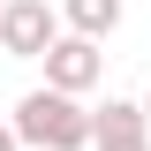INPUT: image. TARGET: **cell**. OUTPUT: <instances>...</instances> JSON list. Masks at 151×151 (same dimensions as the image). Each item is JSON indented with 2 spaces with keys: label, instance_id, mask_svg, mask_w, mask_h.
Masks as SVG:
<instances>
[{
  "label": "cell",
  "instance_id": "1",
  "mask_svg": "<svg viewBox=\"0 0 151 151\" xmlns=\"http://www.w3.org/2000/svg\"><path fill=\"white\" fill-rule=\"evenodd\" d=\"M15 144H38V151H83L91 144V113L76 106V91H23V106H15Z\"/></svg>",
  "mask_w": 151,
  "mask_h": 151
},
{
  "label": "cell",
  "instance_id": "2",
  "mask_svg": "<svg viewBox=\"0 0 151 151\" xmlns=\"http://www.w3.org/2000/svg\"><path fill=\"white\" fill-rule=\"evenodd\" d=\"M53 38H60V15L45 0H0V53L8 60H38Z\"/></svg>",
  "mask_w": 151,
  "mask_h": 151
},
{
  "label": "cell",
  "instance_id": "3",
  "mask_svg": "<svg viewBox=\"0 0 151 151\" xmlns=\"http://www.w3.org/2000/svg\"><path fill=\"white\" fill-rule=\"evenodd\" d=\"M38 60H45V83H53V91H76V98H83L98 76H106V53H98V38H83V30H60Z\"/></svg>",
  "mask_w": 151,
  "mask_h": 151
},
{
  "label": "cell",
  "instance_id": "4",
  "mask_svg": "<svg viewBox=\"0 0 151 151\" xmlns=\"http://www.w3.org/2000/svg\"><path fill=\"white\" fill-rule=\"evenodd\" d=\"M91 151H151V113L129 98H106L91 113Z\"/></svg>",
  "mask_w": 151,
  "mask_h": 151
},
{
  "label": "cell",
  "instance_id": "5",
  "mask_svg": "<svg viewBox=\"0 0 151 151\" xmlns=\"http://www.w3.org/2000/svg\"><path fill=\"white\" fill-rule=\"evenodd\" d=\"M60 23L83 38H113L121 30V0H60Z\"/></svg>",
  "mask_w": 151,
  "mask_h": 151
},
{
  "label": "cell",
  "instance_id": "6",
  "mask_svg": "<svg viewBox=\"0 0 151 151\" xmlns=\"http://www.w3.org/2000/svg\"><path fill=\"white\" fill-rule=\"evenodd\" d=\"M0 151H23V144H15V129H0Z\"/></svg>",
  "mask_w": 151,
  "mask_h": 151
},
{
  "label": "cell",
  "instance_id": "7",
  "mask_svg": "<svg viewBox=\"0 0 151 151\" xmlns=\"http://www.w3.org/2000/svg\"><path fill=\"white\" fill-rule=\"evenodd\" d=\"M144 113H151V98H144Z\"/></svg>",
  "mask_w": 151,
  "mask_h": 151
}]
</instances>
